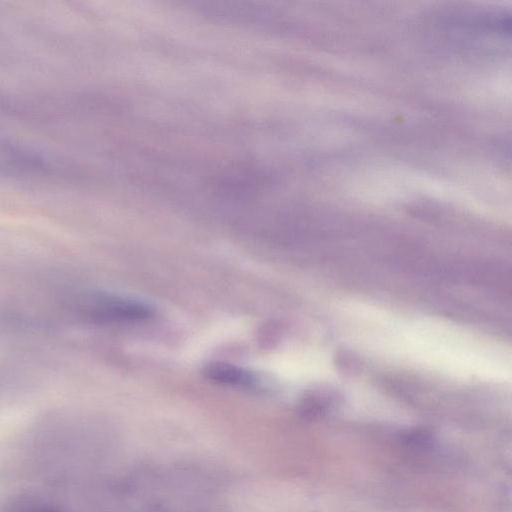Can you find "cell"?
<instances>
[{
  "instance_id": "3",
  "label": "cell",
  "mask_w": 512,
  "mask_h": 512,
  "mask_svg": "<svg viewBox=\"0 0 512 512\" xmlns=\"http://www.w3.org/2000/svg\"><path fill=\"white\" fill-rule=\"evenodd\" d=\"M356 364H357L356 360L352 357L351 354H347L346 352H343L342 355H339L337 365H342L343 370L353 369V366Z\"/></svg>"
},
{
  "instance_id": "1",
  "label": "cell",
  "mask_w": 512,
  "mask_h": 512,
  "mask_svg": "<svg viewBox=\"0 0 512 512\" xmlns=\"http://www.w3.org/2000/svg\"><path fill=\"white\" fill-rule=\"evenodd\" d=\"M96 317L113 322H138L150 318L153 309L146 303L120 296H103L93 305Z\"/></svg>"
},
{
  "instance_id": "2",
  "label": "cell",
  "mask_w": 512,
  "mask_h": 512,
  "mask_svg": "<svg viewBox=\"0 0 512 512\" xmlns=\"http://www.w3.org/2000/svg\"><path fill=\"white\" fill-rule=\"evenodd\" d=\"M203 372L209 380L223 385L251 386L255 383V378L250 372L228 363H210Z\"/></svg>"
}]
</instances>
